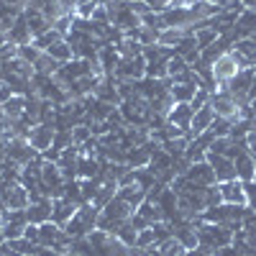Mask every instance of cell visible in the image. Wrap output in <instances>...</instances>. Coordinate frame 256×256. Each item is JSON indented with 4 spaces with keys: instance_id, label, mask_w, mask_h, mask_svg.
<instances>
[{
    "instance_id": "obj_35",
    "label": "cell",
    "mask_w": 256,
    "mask_h": 256,
    "mask_svg": "<svg viewBox=\"0 0 256 256\" xmlns=\"http://www.w3.org/2000/svg\"><path fill=\"white\" fill-rule=\"evenodd\" d=\"M136 246H138V248H148V246H156V238H154V230H152V226H148L146 230H138Z\"/></svg>"
},
{
    "instance_id": "obj_3",
    "label": "cell",
    "mask_w": 256,
    "mask_h": 256,
    "mask_svg": "<svg viewBox=\"0 0 256 256\" xmlns=\"http://www.w3.org/2000/svg\"><path fill=\"white\" fill-rule=\"evenodd\" d=\"M184 180L192 182V184H198V187H212V184H218V177H216V169L210 166V162H192L187 166V172H184Z\"/></svg>"
},
{
    "instance_id": "obj_8",
    "label": "cell",
    "mask_w": 256,
    "mask_h": 256,
    "mask_svg": "<svg viewBox=\"0 0 256 256\" xmlns=\"http://www.w3.org/2000/svg\"><path fill=\"white\" fill-rule=\"evenodd\" d=\"M24 18H26V24H28V28H31V36L36 38V36H41V34H46L49 28H52V20L41 13V8L38 6H26L24 8Z\"/></svg>"
},
{
    "instance_id": "obj_39",
    "label": "cell",
    "mask_w": 256,
    "mask_h": 256,
    "mask_svg": "<svg viewBox=\"0 0 256 256\" xmlns=\"http://www.w3.org/2000/svg\"><path fill=\"white\" fill-rule=\"evenodd\" d=\"M244 144H246V152L251 156H256V131H248L246 138H244Z\"/></svg>"
},
{
    "instance_id": "obj_32",
    "label": "cell",
    "mask_w": 256,
    "mask_h": 256,
    "mask_svg": "<svg viewBox=\"0 0 256 256\" xmlns=\"http://www.w3.org/2000/svg\"><path fill=\"white\" fill-rule=\"evenodd\" d=\"M230 128H233V120L216 116V120H212V126L208 128V131L216 136V138H223V136H230Z\"/></svg>"
},
{
    "instance_id": "obj_34",
    "label": "cell",
    "mask_w": 256,
    "mask_h": 256,
    "mask_svg": "<svg viewBox=\"0 0 256 256\" xmlns=\"http://www.w3.org/2000/svg\"><path fill=\"white\" fill-rule=\"evenodd\" d=\"M24 230H26V226L3 223V236H6V244H8V241H16V238H24Z\"/></svg>"
},
{
    "instance_id": "obj_15",
    "label": "cell",
    "mask_w": 256,
    "mask_h": 256,
    "mask_svg": "<svg viewBox=\"0 0 256 256\" xmlns=\"http://www.w3.org/2000/svg\"><path fill=\"white\" fill-rule=\"evenodd\" d=\"M8 41H13L16 46H26V44H31V41H34L31 28H28V24H26L24 13L13 20V26H10V31H8Z\"/></svg>"
},
{
    "instance_id": "obj_9",
    "label": "cell",
    "mask_w": 256,
    "mask_h": 256,
    "mask_svg": "<svg viewBox=\"0 0 256 256\" xmlns=\"http://www.w3.org/2000/svg\"><path fill=\"white\" fill-rule=\"evenodd\" d=\"M134 212H136V210H134L131 205H128L126 200H120V198L116 195L108 205L100 210V216H102V218H108V220H116V223H126L128 218L134 216Z\"/></svg>"
},
{
    "instance_id": "obj_6",
    "label": "cell",
    "mask_w": 256,
    "mask_h": 256,
    "mask_svg": "<svg viewBox=\"0 0 256 256\" xmlns=\"http://www.w3.org/2000/svg\"><path fill=\"white\" fill-rule=\"evenodd\" d=\"M54 136H56V128L52 123H38L31 128V134H28V144L36 148L38 154H44L46 148H52L54 144Z\"/></svg>"
},
{
    "instance_id": "obj_4",
    "label": "cell",
    "mask_w": 256,
    "mask_h": 256,
    "mask_svg": "<svg viewBox=\"0 0 256 256\" xmlns=\"http://www.w3.org/2000/svg\"><path fill=\"white\" fill-rule=\"evenodd\" d=\"M116 80H128V82H138L146 77V59L141 56H131V59H120L118 67L113 72Z\"/></svg>"
},
{
    "instance_id": "obj_7",
    "label": "cell",
    "mask_w": 256,
    "mask_h": 256,
    "mask_svg": "<svg viewBox=\"0 0 256 256\" xmlns=\"http://www.w3.org/2000/svg\"><path fill=\"white\" fill-rule=\"evenodd\" d=\"M220 198L223 202L230 205H248V195H246V184L241 180H228V182H218Z\"/></svg>"
},
{
    "instance_id": "obj_38",
    "label": "cell",
    "mask_w": 256,
    "mask_h": 256,
    "mask_svg": "<svg viewBox=\"0 0 256 256\" xmlns=\"http://www.w3.org/2000/svg\"><path fill=\"white\" fill-rule=\"evenodd\" d=\"M24 238H28L31 244H36V246H38V226L28 223V226H26V230H24Z\"/></svg>"
},
{
    "instance_id": "obj_25",
    "label": "cell",
    "mask_w": 256,
    "mask_h": 256,
    "mask_svg": "<svg viewBox=\"0 0 256 256\" xmlns=\"http://www.w3.org/2000/svg\"><path fill=\"white\" fill-rule=\"evenodd\" d=\"M34 70H36V74H49V77H54V74L62 70V64H59L54 56H49L46 52H41V56H38L36 64H34Z\"/></svg>"
},
{
    "instance_id": "obj_18",
    "label": "cell",
    "mask_w": 256,
    "mask_h": 256,
    "mask_svg": "<svg viewBox=\"0 0 256 256\" xmlns=\"http://www.w3.org/2000/svg\"><path fill=\"white\" fill-rule=\"evenodd\" d=\"M236 34L238 38H256V10H244L238 18H236Z\"/></svg>"
},
{
    "instance_id": "obj_46",
    "label": "cell",
    "mask_w": 256,
    "mask_h": 256,
    "mask_svg": "<svg viewBox=\"0 0 256 256\" xmlns=\"http://www.w3.org/2000/svg\"><path fill=\"white\" fill-rule=\"evenodd\" d=\"M254 182H256V174H254Z\"/></svg>"
},
{
    "instance_id": "obj_27",
    "label": "cell",
    "mask_w": 256,
    "mask_h": 256,
    "mask_svg": "<svg viewBox=\"0 0 256 256\" xmlns=\"http://www.w3.org/2000/svg\"><path fill=\"white\" fill-rule=\"evenodd\" d=\"M46 54L54 56L59 64H67V62L74 59V52H72V46L67 44V41H59V44H54L52 49H46Z\"/></svg>"
},
{
    "instance_id": "obj_31",
    "label": "cell",
    "mask_w": 256,
    "mask_h": 256,
    "mask_svg": "<svg viewBox=\"0 0 256 256\" xmlns=\"http://www.w3.org/2000/svg\"><path fill=\"white\" fill-rule=\"evenodd\" d=\"M92 138V128L88 126V123H77L74 128H72V144L80 148L82 144H88Z\"/></svg>"
},
{
    "instance_id": "obj_40",
    "label": "cell",
    "mask_w": 256,
    "mask_h": 256,
    "mask_svg": "<svg viewBox=\"0 0 256 256\" xmlns=\"http://www.w3.org/2000/svg\"><path fill=\"white\" fill-rule=\"evenodd\" d=\"M10 98H13V90L8 88L6 82H0V105H3L6 100H10Z\"/></svg>"
},
{
    "instance_id": "obj_42",
    "label": "cell",
    "mask_w": 256,
    "mask_h": 256,
    "mask_svg": "<svg viewBox=\"0 0 256 256\" xmlns=\"http://www.w3.org/2000/svg\"><path fill=\"white\" fill-rule=\"evenodd\" d=\"M36 256H62V254L54 251V248H46V246H38L36 248Z\"/></svg>"
},
{
    "instance_id": "obj_24",
    "label": "cell",
    "mask_w": 256,
    "mask_h": 256,
    "mask_svg": "<svg viewBox=\"0 0 256 256\" xmlns=\"http://www.w3.org/2000/svg\"><path fill=\"white\" fill-rule=\"evenodd\" d=\"M118 198L126 200L134 210H138V205L146 200V192H144L138 184H128V187H118Z\"/></svg>"
},
{
    "instance_id": "obj_37",
    "label": "cell",
    "mask_w": 256,
    "mask_h": 256,
    "mask_svg": "<svg viewBox=\"0 0 256 256\" xmlns=\"http://www.w3.org/2000/svg\"><path fill=\"white\" fill-rule=\"evenodd\" d=\"M128 223H131L136 230H146V228H148V220H146L144 216H138V212H134V216L128 218Z\"/></svg>"
},
{
    "instance_id": "obj_17",
    "label": "cell",
    "mask_w": 256,
    "mask_h": 256,
    "mask_svg": "<svg viewBox=\"0 0 256 256\" xmlns=\"http://www.w3.org/2000/svg\"><path fill=\"white\" fill-rule=\"evenodd\" d=\"M26 216H28V223H34V226L52 220V198H44L41 202H31L26 208Z\"/></svg>"
},
{
    "instance_id": "obj_13",
    "label": "cell",
    "mask_w": 256,
    "mask_h": 256,
    "mask_svg": "<svg viewBox=\"0 0 256 256\" xmlns=\"http://www.w3.org/2000/svg\"><path fill=\"white\" fill-rule=\"evenodd\" d=\"M74 212H77V205H74V202L64 200V198H54V200H52V220H54L56 226L64 228V226L72 220Z\"/></svg>"
},
{
    "instance_id": "obj_1",
    "label": "cell",
    "mask_w": 256,
    "mask_h": 256,
    "mask_svg": "<svg viewBox=\"0 0 256 256\" xmlns=\"http://www.w3.org/2000/svg\"><path fill=\"white\" fill-rule=\"evenodd\" d=\"M195 223V228H198V246H205V248H210L212 254H216L220 246H230L233 244V230L230 228H226V226H218V223H208V220H202V218H198V220H192Z\"/></svg>"
},
{
    "instance_id": "obj_10",
    "label": "cell",
    "mask_w": 256,
    "mask_h": 256,
    "mask_svg": "<svg viewBox=\"0 0 256 256\" xmlns=\"http://www.w3.org/2000/svg\"><path fill=\"white\" fill-rule=\"evenodd\" d=\"M192 116H195V110L190 108V102H174V108L169 110L166 120L172 123V126H177V128H182V131H184V136L190 138V128H192Z\"/></svg>"
},
{
    "instance_id": "obj_33",
    "label": "cell",
    "mask_w": 256,
    "mask_h": 256,
    "mask_svg": "<svg viewBox=\"0 0 256 256\" xmlns=\"http://www.w3.org/2000/svg\"><path fill=\"white\" fill-rule=\"evenodd\" d=\"M102 180H80V187H82V200L84 202H92L95 195H98V190H100Z\"/></svg>"
},
{
    "instance_id": "obj_41",
    "label": "cell",
    "mask_w": 256,
    "mask_h": 256,
    "mask_svg": "<svg viewBox=\"0 0 256 256\" xmlns=\"http://www.w3.org/2000/svg\"><path fill=\"white\" fill-rule=\"evenodd\" d=\"M187 256H216L210 248H205V246H195L192 251H187Z\"/></svg>"
},
{
    "instance_id": "obj_45",
    "label": "cell",
    "mask_w": 256,
    "mask_h": 256,
    "mask_svg": "<svg viewBox=\"0 0 256 256\" xmlns=\"http://www.w3.org/2000/svg\"><path fill=\"white\" fill-rule=\"evenodd\" d=\"M105 3H126V0H105Z\"/></svg>"
},
{
    "instance_id": "obj_44",
    "label": "cell",
    "mask_w": 256,
    "mask_h": 256,
    "mask_svg": "<svg viewBox=\"0 0 256 256\" xmlns=\"http://www.w3.org/2000/svg\"><path fill=\"white\" fill-rule=\"evenodd\" d=\"M0 244H6V236H3V228H0Z\"/></svg>"
},
{
    "instance_id": "obj_30",
    "label": "cell",
    "mask_w": 256,
    "mask_h": 256,
    "mask_svg": "<svg viewBox=\"0 0 256 256\" xmlns=\"http://www.w3.org/2000/svg\"><path fill=\"white\" fill-rule=\"evenodd\" d=\"M159 251L162 256H187V248L172 236V238H166L164 244H159Z\"/></svg>"
},
{
    "instance_id": "obj_14",
    "label": "cell",
    "mask_w": 256,
    "mask_h": 256,
    "mask_svg": "<svg viewBox=\"0 0 256 256\" xmlns=\"http://www.w3.org/2000/svg\"><path fill=\"white\" fill-rule=\"evenodd\" d=\"M174 226V238L187 248V251H192L200 241H198V228H195V223L192 220H180V223H172Z\"/></svg>"
},
{
    "instance_id": "obj_16",
    "label": "cell",
    "mask_w": 256,
    "mask_h": 256,
    "mask_svg": "<svg viewBox=\"0 0 256 256\" xmlns=\"http://www.w3.org/2000/svg\"><path fill=\"white\" fill-rule=\"evenodd\" d=\"M233 164H236V177L241 182H254V174H256V162L248 152H238L236 159H233Z\"/></svg>"
},
{
    "instance_id": "obj_5",
    "label": "cell",
    "mask_w": 256,
    "mask_h": 256,
    "mask_svg": "<svg viewBox=\"0 0 256 256\" xmlns=\"http://www.w3.org/2000/svg\"><path fill=\"white\" fill-rule=\"evenodd\" d=\"M241 72V67L236 64V59H233V54L228 52V54H223V56H218L216 59V64H212V77H216V84L218 88H226V84L233 80Z\"/></svg>"
},
{
    "instance_id": "obj_28",
    "label": "cell",
    "mask_w": 256,
    "mask_h": 256,
    "mask_svg": "<svg viewBox=\"0 0 256 256\" xmlns=\"http://www.w3.org/2000/svg\"><path fill=\"white\" fill-rule=\"evenodd\" d=\"M116 49H118L120 59H131V56H141L144 54V46L138 44V41H134V38H123L120 44H116Z\"/></svg>"
},
{
    "instance_id": "obj_21",
    "label": "cell",
    "mask_w": 256,
    "mask_h": 256,
    "mask_svg": "<svg viewBox=\"0 0 256 256\" xmlns=\"http://www.w3.org/2000/svg\"><path fill=\"white\" fill-rule=\"evenodd\" d=\"M198 90H200V88H198L195 82H180V84L172 82V88H169V95H172L174 102H192V98H195Z\"/></svg>"
},
{
    "instance_id": "obj_47",
    "label": "cell",
    "mask_w": 256,
    "mask_h": 256,
    "mask_svg": "<svg viewBox=\"0 0 256 256\" xmlns=\"http://www.w3.org/2000/svg\"><path fill=\"white\" fill-rule=\"evenodd\" d=\"M254 105H256V100H254Z\"/></svg>"
},
{
    "instance_id": "obj_48",
    "label": "cell",
    "mask_w": 256,
    "mask_h": 256,
    "mask_svg": "<svg viewBox=\"0 0 256 256\" xmlns=\"http://www.w3.org/2000/svg\"><path fill=\"white\" fill-rule=\"evenodd\" d=\"M169 3H172V0H169Z\"/></svg>"
},
{
    "instance_id": "obj_29",
    "label": "cell",
    "mask_w": 256,
    "mask_h": 256,
    "mask_svg": "<svg viewBox=\"0 0 256 256\" xmlns=\"http://www.w3.org/2000/svg\"><path fill=\"white\" fill-rule=\"evenodd\" d=\"M116 238L123 244V246H128V248H131V246H136V238H138V230L131 226V223H123L120 228H118V233H116Z\"/></svg>"
},
{
    "instance_id": "obj_2",
    "label": "cell",
    "mask_w": 256,
    "mask_h": 256,
    "mask_svg": "<svg viewBox=\"0 0 256 256\" xmlns=\"http://www.w3.org/2000/svg\"><path fill=\"white\" fill-rule=\"evenodd\" d=\"M6 152H8V159H13L20 166H26L28 162H34L38 156V152L28 144V138H20V136H10L6 141Z\"/></svg>"
},
{
    "instance_id": "obj_36",
    "label": "cell",
    "mask_w": 256,
    "mask_h": 256,
    "mask_svg": "<svg viewBox=\"0 0 256 256\" xmlns=\"http://www.w3.org/2000/svg\"><path fill=\"white\" fill-rule=\"evenodd\" d=\"M18 56H24L26 62L36 64V59L41 56V49H36V46H34V41H31V44H26V46H18Z\"/></svg>"
},
{
    "instance_id": "obj_22",
    "label": "cell",
    "mask_w": 256,
    "mask_h": 256,
    "mask_svg": "<svg viewBox=\"0 0 256 256\" xmlns=\"http://www.w3.org/2000/svg\"><path fill=\"white\" fill-rule=\"evenodd\" d=\"M138 216H144L146 220H148V226H154V223H159V220H164V212H162V208H159V202L156 200H152V198H146L141 205H138Z\"/></svg>"
},
{
    "instance_id": "obj_26",
    "label": "cell",
    "mask_w": 256,
    "mask_h": 256,
    "mask_svg": "<svg viewBox=\"0 0 256 256\" xmlns=\"http://www.w3.org/2000/svg\"><path fill=\"white\" fill-rule=\"evenodd\" d=\"M59 41H64V36L52 26L46 34H41V36H36V38H34V46H36V49H41V52H46V49H52L54 44H59Z\"/></svg>"
},
{
    "instance_id": "obj_11",
    "label": "cell",
    "mask_w": 256,
    "mask_h": 256,
    "mask_svg": "<svg viewBox=\"0 0 256 256\" xmlns=\"http://www.w3.org/2000/svg\"><path fill=\"white\" fill-rule=\"evenodd\" d=\"M212 120H216V110H212L210 102L205 105V108L195 110V116H192V128H190V141L198 138L200 134H205L208 128L212 126Z\"/></svg>"
},
{
    "instance_id": "obj_12",
    "label": "cell",
    "mask_w": 256,
    "mask_h": 256,
    "mask_svg": "<svg viewBox=\"0 0 256 256\" xmlns=\"http://www.w3.org/2000/svg\"><path fill=\"white\" fill-rule=\"evenodd\" d=\"M205 159L210 162V166H212V169H216L218 182L238 180V177H236V164H233V159H228V156H218V154H208Z\"/></svg>"
},
{
    "instance_id": "obj_20",
    "label": "cell",
    "mask_w": 256,
    "mask_h": 256,
    "mask_svg": "<svg viewBox=\"0 0 256 256\" xmlns=\"http://www.w3.org/2000/svg\"><path fill=\"white\" fill-rule=\"evenodd\" d=\"M0 108H3V116L8 120H18L26 113V95H13L10 100H6L3 105H0Z\"/></svg>"
},
{
    "instance_id": "obj_19",
    "label": "cell",
    "mask_w": 256,
    "mask_h": 256,
    "mask_svg": "<svg viewBox=\"0 0 256 256\" xmlns=\"http://www.w3.org/2000/svg\"><path fill=\"white\" fill-rule=\"evenodd\" d=\"M174 54L177 56H182L187 64H195L198 59H200V46H198V41H195V36H184L180 44L174 46Z\"/></svg>"
},
{
    "instance_id": "obj_23",
    "label": "cell",
    "mask_w": 256,
    "mask_h": 256,
    "mask_svg": "<svg viewBox=\"0 0 256 256\" xmlns=\"http://www.w3.org/2000/svg\"><path fill=\"white\" fill-rule=\"evenodd\" d=\"M152 162V152L146 146H136V148H128V156H126V164L131 169H144Z\"/></svg>"
},
{
    "instance_id": "obj_43",
    "label": "cell",
    "mask_w": 256,
    "mask_h": 256,
    "mask_svg": "<svg viewBox=\"0 0 256 256\" xmlns=\"http://www.w3.org/2000/svg\"><path fill=\"white\" fill-rule=\"evenodd\" d=\"M216 256H236V248H233V244H230V246H220V248L216 251Z\"/></svg>"
}]
</instances>
